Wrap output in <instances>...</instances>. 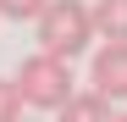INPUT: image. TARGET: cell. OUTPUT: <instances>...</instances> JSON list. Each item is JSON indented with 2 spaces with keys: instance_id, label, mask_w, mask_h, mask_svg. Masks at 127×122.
I'll list each match as a JSON object with an SVG mask.
<instances>
[{
  "instance_id": "1",
  "label": "cell",
  "mask_w": 127,
  "mask_h": 122,
  "mask_svg": "<svg viewBox=\"0 0 127 122\" xmlns=\"http://www.w3.org/2000/svg\"><path fill=\"white\" fill-rule=\"evenodd\" d=\"M39 22V50H50V56H83L94 45V17L83 0H44V11L33 17Z\"/></svg>"
},
{
  "instance_id": "2",
  "label": "cell",
  "mask_w": 127,
  "mask_h": 122,
  "mask_svg": "<svg viewBox=\"0 0 127 122\" xmlns=\"http://www.w3.org/2000/svg\"><path fill=\"white\" fill-rule=\"evenodd\" d=\"M72 89H77V83H72L66 56L39 50V56H28L22 67H17V94H22V106H33V111H61Z\"/></svg>"
},
{
  "instance_id": "3",
  "label": "cell",
  "mask_w": 127,
  "mask_h": 122,
  "mask_svg": "<svg viewBox=\"0 0 127 122\" xmlns=\"http://www.w3.org/2000/svg\"><path fill=\"white\" fill-rule=\"evenodd\" d=\"M94 89L111 94V100H127V39H105V50H94Z\"/></svg>"
},
{
  "instance_id": "4",
  "label": "cell",
  "mask_w": 127,
  "mask_h": 122,
  "mask_svg": "<svg viewBox=\"0 0 127 122\" xmlns=\"http://www.w3.org/2000/svg\"><path fill=\"white\" fill-rule=\"evenodd\" d=\"M99 39H127V0H94L89 6Z\"/></svg>"
},
{
  "instance_id": "5",
  "label": "cell",
  "mask_w": 127,
  "mask_h": 122,
  "mask_svg": "<svg viewBox=\"0 0 127 122\" xmlns=\"http://www.w3.org/2000/svg\"><path fill=\"white\" fill-rule=\"evenodd\" d=\"M111 106L116 100L111 94H99V89H89V94H66V106H61V117H77V122H94V117H111Z\"/></svg>"
},
{
  "instance_id": "6",
  "label": "cell",
  "mask_w": 127,
  "mask_h": 122,
  "mask_svg": "<svg viewBox=\"0 0 127 122\" xmlns=\"http://www.w3.org/2000/svg\"><path fill=\"white\" fill-rule=\"evenodd\" d=\"M39 11H44V0H0V17L6 22H33Z\"/></svg>"
},
{
  "instance_id": "7",
  "label": "cell",
  "mask_w": 127,
  "mask_h": 122,
  "mask_svg": "<svg viewBox=\"0 0 127 122\" xmlns=\"http://www.w3.org/2000/svg\"><path fill=\"white\" fill-rule=\"evenodd\" d=\"M17 111H28L17 94V78H0V122H17Z\"/></svg>"
}]
</instances>
